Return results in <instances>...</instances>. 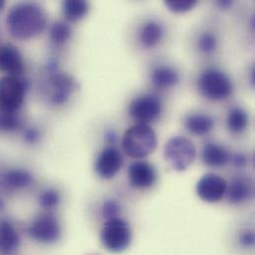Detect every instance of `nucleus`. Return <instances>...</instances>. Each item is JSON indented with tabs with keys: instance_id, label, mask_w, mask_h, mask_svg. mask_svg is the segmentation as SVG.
Here are the masks:
<instances>
[{
	"instance_id": "f257e3e1",
	"label": "nucleus",
	"mask_w": 255,
	"mask_h": 255,
	"mask_svg": "<svg viewBox=\"0 0 255 255\" xmlns=\"http://www.w3.org/2000/svg\"><path fill=\"white\" fill-rule=\"evenodd\" d=\"M45 11L36 3L23 2L13 6L7 14L6 24L12 37L27 40L41 34L46 27Z\"/></svg>"
},
{
	"instance_id": "f03ea898",
	"label": "nucleus",
	"mask_w": 255,
	"mask_h": 255,
	"mask_svg": "<svg viewBox=\"0 0 255 255\" xmlns=\"http://www.w3.org/2000/svg\"><path fill=\"white\" fill-rule=\"evenodd\" d=\"M157 146L155 131L148 125L137 124L126 131L123 138L124 151L129 157L141 159L154 152Z\"/></svg>"
},
{
	"instance_id": "7ed1b4c3",
	"label": "nucleus",
	"mask_w": 255,
	"mask_h": 255,
	"mask_svg": "<svg viewBox=\"0 0 255 255\" xmlns=\"http://www.w3.org/2000/svg\"><path fill=\"white\" fill-rule=\"evenodd\" d=\"M103 247L110 253L121 254L127 251L132 241L128 223L120 217L106 221L100 235Z\"/></svg>"
},
{
	"instance_id": "20e7f679",
	"label": "nucleus",
	"mask_w": 255,
	"mask_h": 255,
	"mask_svg": "<svg viewBox=\"0 0 255 255\" xmlns=\"http://www.w3.org/2000/svg\"><path fill=\"white\" fill-rule=\"evenodd\" d=\"M196 148L191 140L183 136L170 138L164 147V157L168 164L175 170H187L196 159Z\"/></svg>"
},
{
	"instance_id": "39448f33",
	"label": "nucleus",
	"mask_w": 255,
	"mask_h": 255,
	"mask_svg": "<svg viewBox=\"0 0 255 255\" xmlns=\"http://www.w3.org/2000/svg\"><path fill=\"white\" fill-rule=\"evenodd\" d=\"M27 235L31 241L39 245L52 246L62 238V226L54 215L42 214L29 224Z\"/></svg>"
},
{
	"instance_id": "423d86ee",
	"label": "nucleus",
	"mask_w": 255,
	"mask_h": 255,
	"mask_svg": "<svg viewBox=\"0 0 255 255\" xmlns=\"http://www.w3.org/2000/svg\"><path fill=\"white\" fill-rule=\"evenodd\" d=\"M26 88L25 83L17 77L0 78V113H16L23 105Z\"/></svg>"
},
{
	"instance_id": "0eeeda50",
	"label": "nucleus",
	"mask_w": 255,
	"mask_h": 255,
	"mask_svg": "<svg viewBox=\"0 0 255 255\" xmlns=\"http://www.w3.org/2000/svg\"><path fill=\"white\" fill-rule=\"evenodd\" d=\"M202 94L211 100L220 101L227 99L233 90L229 77L216 69H210L203 73L199 82Z\"/></svg>"
},
{
	"instance_id": "6e6552de",
	"label": "nucleus",
	"mask_w": 255,
	"mask_h": 255,
	"mask_svg": "<svg viewBox=\"0 0 255 255\" xmlns=\"http://www.w3.org/2000/svg\"><path fill=\"white\" fill-rule=\"evenodd\" d=\"M161 101L152 95L140 96L132 101L129 107L130 117L141 125H148L155 122L161 115Z\"/></svg>"
},
{
	"instance_id": "1a4fd4ad",
	"label": "nucleus",
	"mask_w": 255,
	"mask_h": 255,
	"mask_svg": "<svg viewBox=\"0 0 255 255\" xmlns=\"http://www.w3.org/2000/svg\"><path fill=\"white\" fill-rule=\"evenodd\" d=\"M227 188L228 183L223 177L209 173L199 180L196 190L204 202L218 203L226 196Z\"/></svg>"
},
{
	"instance_id": "9d476101",
	"label": "nucleus",
	"mask_w": 255,
	"mask_h": 255,
	"mask_svg": "<svg viewBox=\"0 0 255 255\" xmlns=\"http://www.w3.org/2000/svg\"><path fill=\"white\" fill-rule=\"evenodd\" d=\"M124 158L119 149L109 146L97 157L95 170L98 176L104 180L113 179L122 169Z\"/></svg>"
},
{
	"instance_id": "9b49d317",
	"label": "nucleus",
	"mask_w": 255,
	"mask_h": 255,
	"mask_svg": "<svg viewBox=\"0 0 255 255\" xmlns=\"http://www.w3.org/2000/svg\"><path fill=\"white\" fill-rule=\"evenodd\" d=\"M128 178L133 188L147 189L154 185L157 174L151 164L144 161H136L129 166Z\"/></svg>"
},
{
	"instance_id": "f8f14e48",
	"label": "nucleus",
	"mask_w": 255,
	"mask_h": 255,
	"mask_svg": "<svg viewBox=\"0 0 255 255\" xmlns=\"http://www.w3.org/2000/svg\"><path fill=\"white\" fill-rule=\"evenodd\" d=\"M21 236L14 224L0 219V255H15L21 248Z\"/></svg>"
},
{
	"instance_id": "ddd939ff",
	"label": "nucleus",
	"mask_w": 255,
	"mask_h": 255,
	"mask_svg": "<svg viewBox=\"0 0 255 255\" xmlns=\"http://www.w3.org/2000/svg\"><path fill=\"white\" fill-rule=\"evenodd\" d=\"M24 71V62L20 52L12 45L0 47V72L10 77L20 76Z\"/></svg>"
},
{
	"instance_id": "4468645a",
	"label": "nucleus",
	"mask_w": 255,
	"mask_h": 255,
	"mask_svg": "<svg viewBox=\"0 0 255 255\" xmlns=\"http://www.w3.org/2000/svg\"><path fill=\"white\" fill-rule=\"evenodd\" d=\"M34 179L30 172L24 169L14 168L5 171L0 176V186L9 192L25 189L33 183Z\"/></svg>"
},
{
	"instance_id": "2eb2a0df",
	"label": "nucleus",
	"mask_w": 255,
	"mask_h": 255,
	"mask_svg": "<svg viewBox=\"0 0 255 255\" xmlns=\"http://www.w3.org/2000/svg\"><path fill=\"white\" fill-rule=\"evenodd\" d=\"M50 82L54 89V94L51 98L52 103L57 106L67 103L70 95L76 88V83L72 77L66 74H54Z\"/></svg>"
},
{
	"instance_id": "dca6fc26",
	"label": "nucleus",
	"mask_w": 255,
	"mask_h": 255,
	"mask_svg": "<svg viewBox=\"0 0 255 255\" xmlns=\"http://www.w3.org/2000/svg\"><path fill=\"white\" fill-rule=\"evenodd\" d=\"M254 193L253 182L248 177H237L233 179L227 188V199L232 204H241L248 201Z\"/></svg>"
},
{
	"instance_id": "f3484780",
	"label": "nucleus",
	"mask_w": 255,
	"mask_h": 255,
	"mask_svg": "<svg viewBox=\"0 0 255 255\" xmlns=\"http://www.w3.org/2000/svg\"><path fill=\"white\" fill-rule=\"evenodd\" d=\"M202 157L206 165L214 168L223 167L231 160L229 150L217 143H207L204 146Z\"/></svg>"
},
{
	"instance_id": "a211bd4d",
	"label": "nucleus",
	"mask_w": 255,
	"mask_h": 255,
	"mask_svg": "<svg viewBox=\"0 0 255 255\" xmlns=\"http://www.w3.org/2000/svg\"><path fill=\"white\" fill-rule=\"evenodd\" d=\"M152 83L156 88L167 89L175 86L179 81L178 73L170 67H157L152 72Z\"/></svg>"
},
{
	"instance_id": "6ab92c4d",
	"label": "nucleus",
	"mask_w": 255,
	"mask_h": 255,
	"mask_svg": "<svg viewBox=\"0 0 255 255\" xmlns=\"http://www.w3.org/2000/svg\"><path fill=\"white\" fill-rule=\"evenodd\" d=\"M186 128L195 135L208 134L215 126V121L207 115H192L186 120Z\"/></svg>"
},
{
	"instance_id": "aec40b11",
	"label": "nucleus",
	"mask_w": 255,
	"mask_h": 255,
	"mask_svg": "<svg viewBox=\"0 0 255 255\" xmlns=\"http://www.w3.org/2000/svg\"><path fill=\"white\" fill-rule=\"evenodd\" d=\"M89 12V3L84 0H66L63 3V14L69 21L83 19Z\"/></svg>"
},
{
	"instance_id": "412c9836",
	"label": "nucleus",
	"mask_w": 255,
	"mask_h": 255,
	"mask_svg": "<svg viewBox=\"0 0 255 255\" xmlns=\"http://www.w3.org/2000/svg\"><path fill=\"white\" fill-rule=\"evenodd\" d=\"M163 30L160 24L156 22H148L144 25L140 32V41L145 47H154L162 39Z\"/></svg>"
},
{
	"instance_id": "4be33fe9",
	"label": "nucleus",
	"mask_w": 255,
	"mask_h": 255,
	"mask_svg": "<svg viewBox=\"0 0 255 255\" xmlns=\"http://www.w3.org/2000/svg\"><path fill=\"white\" fill-rule=\"evenodd\" d=\"M248 123H249L248 114L243 109H240V108H236L232 110L227 120L228 128L231 131L236 133H240L244 131L248 127Z\"/></svg>"
},
{
	"instance_id": "5701e85b",
	"label": "nucleus",
	"mask_w": 255,
	"mask_h": 255,
	"mask_svg": "<svg viewBox=\"0 0 255 255\" xmlns=\"http://www.w3.org/2000/svg\"><path fill=\"white\" fill-rule=\"evenodd\" d=\"M72 35V29L69 24L59 21L52 25L50 29V38L57 45H63L66 43Z\"/></svg>"
},
{
	"instance_id": "b1692460",
	"label": "nucleus",
	"mask_w": 255,
	"mask_h": 255,
	"mask_svg": "<svg viewBox=\"0 0 255 255\" xmlns=\"http://www.w3.org/2000/svg\"><path fill=\"white\" fill-rule=\"evenodd\" d=\"M39 205L42 209L50 211L56 209L61 202V195L56 189H47L43 191L38 199Z\"/></svg>"
},
{
	"instance_id": "393cba45",
	"label": "nucleus",
	"mask_w": 255,
	"mask_h": 255,
	"mask_svg": "<svg viewBox=\"0 0 255 255\" xmlns=\"http://www.w3.org/2000/svg\"><path fill=\"white\" fill-rule=\"evenodd\" d=\"M197 4L196 0H167L166 7L174 13H185L192 10Z\"/></svg>"
},
{
	"instance_id": "a878e982",
	"label": "nucleus",
	"mask_w": 255,
	"mask_h": 255,
	"mask_svg": "<svg viewBox=\"0 0 255 255\" xmlns=\"http://www.w3.org/2000/svg\"><path fill=\"white\" fill-rule=\"evenodd\" d=\"M20 127V120L18 116L13 114L0 113V130L13 131Z\"/></svg>"
},
{
	"instance_id": "bb28decb",
	"label": "nucleus",
	"mask_w": 255,
	"mask_h": 255,
	"mask_svg": "<svg viewBox=\"0 0 255 255\" xmlns=\"http://www.w3.org/2000/svg\"><path fill=\"white\" fill-rule=\"evenodd\" d=\"M217 47V38L212 33H204L199 39V49L204 53H212Z\"/></svg>"
},
{
	"instance_id": "cd10ccee",
	"label": "nucleus",
	"mask_w": 255,
	"mask_h": 255,
	"mask_svg": "<svg viewBox=\"0 0 255 255\" xmlns=\"http://www.w3.org/2000/svg\"><path fill=\"white\" fill-rule=\"evenodd\" d=\"M121 213V205L116 200H107L102 208L103 217L106 221L118 218L119 214Z\"/></svg>"
},
{
	"instance_id": "c85d7f7f",
	"label": "nucleus",
	"mask_w": 255,
	"mask_h": 255,
	"mask_svg": "<svg viewBox=\"0 0 255 255\" xmlns=\"http://www.w3.org/2000/svg\"><path fill=\"white\" fill-rule=\"evenodd\" d=\"M255 236L254 231H246L240 236V243L245 248H254Z\"/></svg>"
},
{
	"instance_id": "c756f323",
	"label": "nucleus",
	"mask_w": 255,
	"mask_h": 255,
	"mask_svg": "<svg viewBox=\"0 0 255 255\" xmlns=\"http://www.w3.org/2000/svg\"><path fill=\"white\" fill-rule=\"evenodd\" d=\"M40 138V133L37 129L35 128H29L25 131L24 133V139L26 142L30 143V144H34L36 143Z\"/></svg>"
},
{
	"instance_id": "7c9ffc66",
	"label": "nucleus",
	"mask_w": 255,
	"mask_h": 255,
	"mask_svg": "<svg viewBox=\"0 0 255 255\" xmlns=\"http://www.w3.org/2000/svg\"><path fill=\"white\" fill-rule=\"evenodd\" d=\"M231 160L233 161V164L237 168H244L248 165V158L243 153H237L233 157H231Z\"/></svg>"
},
{
	"instance_id": "2f4dec72",
	"label": "nucleus",
	"mask_w": 255,
	"mask_h": 255,
	"mask_svg": "<svg viewBox=\"0 0 255 255\" xmlns=\"http://www.w3.org/2000/svg\"><path fill=\"white\" fill-rule=\"evenodd\" d=\"M106 137H107V140H108L110 143H115L116 140H117V134H116L114 131H109Z\"/></svg>"
},
{
	"instance_id": "473e14b6",
	"label": "nucleus",
	"mask_w": 255,
	"mask_h": 255,
	"mask_svg": "<svg viewBox=\"0 0 255 255\" xmlns=\"http://www.w3.org/2000/svg\"><path fill=\"white\" fill-rule=\"evenodd\" d=\"M218 4L221 8H229V7L232 6L233 2L230 1V0H225V1H219Z\"/></svg>"
},
{
	"instance_id": "72a5a7b5",
	"label": "nucleus",
	"mask_w": 255,
	"mask_h": 255,
	"mask_svg": "<svg viewBox=\"0 0 255 255\" xmlns=\"http://www.w3.org/2000/svg\"><path fill=\"white\" fill-rule=\"evenodd\" d=\"M4 207H5L4 202H3V200H2V199H0V212H1L2 210H4Z\"/></svg>"
},
{
	"instance_id": "f704fd0d",
	"label": "nucleus",
	"mask_w": 255,
	"mask_h": 255,
	"mask_svg": "<svg viewBox=\"0 0 255 255\" xmlns=\"http://www.w3.org/2000/svg\"><path fill=\"white\" fill-rule=\"evenodd\" d=\"M4 5H5V2L2 1V0H0V10L4 7Z\"/></svg>"
}]
</instances>
